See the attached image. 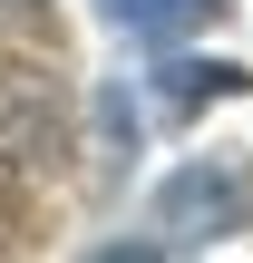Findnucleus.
Returning <instances> with one entry per match:
<instances>
[{
  "label": "nucleus",
  "instance_id": "nucleus-1",
  "mask_svg": "<svg viewBox=\"0 0 253 263\" xmlns=\"http://www.w3.org/2000/svg\"><path fill=\"white\" fill-rule=\"evenodd\" d=\"M244 224V176L234 166H185L156 185V244H224Z\"/></svg>",
  "mask_w": 253,
  "mask_h": 263
},
{
  "label": "nucleus",
  "instance_id": "nucleus-2",
  "mask_svg": "<svg viewBox=\"0 0 253 263\" xmlns=\"http://www.w3.org/2000/svg\"><path fill=\"white\" fill-rule=\"evenodd\" d=\"M205 10H224V0H107V20L137 29V39H176V29H195Z\"/></svg>",
  "mask_w": 253,
  "mask_h": 263
},
{
  "label": "nucleus",
  "instance_id": "nucleus-3",
  "mask_svg": "<svg viewBox=\"0 0 253 263\" xmlns=\"http://www.w3.org/2000/svg\"><path fill=\"white\" fill-rule=\"evenodd\" d=\"M234 88H244V68H234V59H215V68L176 59V68H166V98H176V107H195V98H234Z\"/></svg>",
  "mask_w": 253,
  "mask_h": 263
},
{
  "label": "nucleus",
  "instance_id": "nucleus-4",
  "mask_svg": "<svg viewBox=\"0 0 253 263\" xmlns=\"http://www.w3.org/2000/svg\"><path fill=\"white\" fill-rule=\"evenodd\" d=\"M0 10H39V0H0Z\"/></svg>",
  "mask_w": 253,
  "mask_h": 263
}]
</instances>
